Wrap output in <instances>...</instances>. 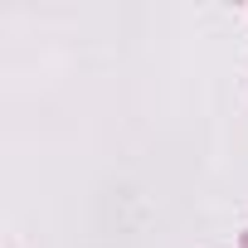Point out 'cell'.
Segmentation results:
<instances>
[{"mask_svg":"<svg viewBox=\"0 0 248 248\" xmlns=\"http://www.w3.org/2000/svg\"><path fill=\"white\" fill-rule=\"evenodd\" d=\"M238 248H248V233H243V238H238Z\"/></svg>","mask_w":248,"mask_h":248,"instance_id":"1","label":"cell"}]
</instances>
